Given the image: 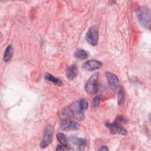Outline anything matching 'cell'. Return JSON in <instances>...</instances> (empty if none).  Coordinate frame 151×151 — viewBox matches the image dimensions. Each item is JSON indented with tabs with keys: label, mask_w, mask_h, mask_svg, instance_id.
<instances>
[{
	"label": "cell",
	"mask_w": 151,
	"mask_h": 151,
	"mask_svg": "<svg viewBox=\"0 0 151 151\" xmlns=\"http://www.w3.org/2000/svg\"><path fill=\"white\" fill-rule=\"evenodd\" d=\"M101 99V95H99V96H97L93 100V105H94V107H97L100 100Z\"/></svg>",
	"instance_id": "17"
},
{
	"label": "cell",
	"mask_w": 151,
	"mask_h": 151,
	"mask_svg": "<svg viewBox=\"0 0 151 151\" xmlns=\"http://www.w3.org/2000/svg\"><path fill=\"white\" fill-rule=\"evenodd\" d=\"M136 15L140 24L145 29H149L151 24V12L147 6H141L136 11Z\"/></svg>",
	"instance_id": "2"
},
{
	"label": "cell",
	"mask_w": 151,
	"mask_h": 151,
	"mask_svg": "<svg viewBox=\"0 0 151 151\" xmlns=\"http://www.w3.org/2000/svg\"><path fill=\"white\" fill-rule=\"evenodd\" d=\"M86 40L88 44L93 46L97 44L99 41V31L96 26L91 27L86 35Z\"/></svg>",
	"instance_id": "5"
},
{
	"label": "cell",
	"mask_w": 151,
	"mask_h": 151,
	"mask_svg": "<svg viewBox=\"0 0 151 151\" xmlns=\"http://www.w3.org/2000/svg\"><path fill=\"white\" fill-rule=\"evenodd\" d=\"M98 78H99L98 73H95L93 75H92L86 82L84 87H85V90L88 94H93L97 90Z\"/></svg>",
	"instance_id": "7"
},
{
	"label": "cell",
	"mask_w": 151,
	"mask_h": 151,
	"mask_svg": "<svg viewBox=\"0 0 151 151\" xmlns=\"http://www.w3.org/2000/svg\"><path fill=\"white\" fill-rule=\"evenodd\" d=\"M108 84L111 90L115 93H117L120 87L119 81L117 76L112 73L107 71L105 73Z\"/></svg>",
	"instance_id": "6"
},
{
	"label": "cell",
	"mask_w": 151,
	"mask_h": 151,
	"mask_svg": "<svg viewBox=\"0 0 151 151\" xmlns=\"http://www.w3.org/2000/svg\"><path fill=\"white\" fill-rule=\"evenodd\" d=\"M88 52L83 49H78L74 52L75 57L80 60H85L88 57Z\"/></svg>",
	"instance_id": "15"
},
{
	"label": "cell",
	"mask_w": 151,
	"mask_h": 151,
	"mask_svg": "<svg viewBox=\"0 0 151 151\" xmlns=\"http://www.w3.org/2000/svg\"><path fill=\"white\" fill-rule=\"evenodd\" d=\"M64 146H63V145H58L57 146V147H56V150H64Z\"/></svg>",
	"instance_id": "19"
},
{
	"label": "cell",
	"mask_w": 151,
	"mask_h": 151,
	"mask_svg": "<svg viewBox=\"0 0 151 151\" xmlns=\"http://www.w3.org/2000/svg\"><path fill=\"white\" fill-rule=\"evenodd\" d=\"M60 127L62 130L65 131L76 130L79 127V124L75 121L70 119L63 120L60 123Z\"/></svg>",
	"instance_id": "8"
},
{
	"label": "cell",
	"mask_w": 151,
	"mask_h": 151,
	"mask_svg": "<svg viewBox=\"0 0 151 151\" xmlns=\"http://www.w3.org/2000/svg\"><path fill=\"white\" fill-rule=\"evenodd\" d=\"M44 78L48 81H50L53 84H54L55 85H57V86H61L63 83L61 79H60L59 78L55 77H54L53 75L49 74V73H47L45 74L44 76Z\"/></svg>",
	"instance_id": "12"
},
{
	"label": "cell",
	"mask_w": 151,
	"mask_h": 151,
	"mask_svg": "<svg viewBox=\"0 0 151 151\" xmlns=\"http://www.w3.org/2000/svg\"><path fill=\"white\" fill-rule=\"evenodd\" d=\"M88 106L87 101L81 99L65 107L62 110V114L65 117L81 120L84 119V110L87 109Z\"/></svg>",
	"instance_id": "1"
},
{
	"label": "cell",
	"mask_w": 151,
	"mask_h": 151,
	"mask_svg": "<svg viewBox=\"0 0 151 151\" xmlns=\"http://www.w3.org/2000/svg\"><path fill=\"white\" fill-rule=\"evenodd\" d=\"M70 140L71 141L72 143L76 144L78 146L79 150H84L85 146L86 145V140L83 138H80L78 137L72 136L70 138Z\"/></svg>",
	"instance_id": "11"
},
{
	"label": "cell",
	"mask_w": 151,
	"mask_h": 151,
	"mask_svg": "<svg viewBox=\"0 0 151 151\" xmlns=\"http://www.w3.org/2000/svg\"><path fill=\"white\" fill-rule=\"evenodd\" d=\"M118 104L120 105L124 103L125 100V93L124 89L122 87L120 86L119 90L118 91Z\"/></svg>",
	"instance_id": "16"
},
{
	"label": "cell",
	"mask_w": 151,
	"mask_h": 151,
	"mask_svg": "<svg viewBox=\"0 0 151 151\" xmlns=\"http://www.w3.org/2000/svg\"><path fill=\"white\" fill-rule=\"evenodd\" d=\"M53 129L51 125L47 126L44 131L42 138L40 142V146L41 148L47 147L52 141Z\"/></svg>",
	"instance_id": "4"
},
{
	"label": "cell",
	"mask_w": 151,
	"mask_h": 151,
	"mask_svg": "<svg viewBox=\"0 0 151 151\" xmlns=\"http://www.w3.org/2000/svg\"><path fill=\"white\" fill-rule=\"evenodd\" d=\"M13 55V48L11 45H9L6 48L4 54V61L6 63L9 61Z\"/></svg>",
	"instance_id": "14"
},
{
	"label": "cell",
	"mask_w": 151,
	"mask_h": 151,
	"mask_svg": "<svg viewBox=\"0 0 151 151\" xmlns=\"http://www.w3.org/2000/svg\"><path fill=\"white\" fill-rule=\"evenodd\" d=\"M126 120L123 117L119 116L116 119L114 122L106 123V126L111 134H120L126 135L127 132L122 125V123L126 122Z\"/></svg>",
	"instance_id": "3"
},
{
	"label": "cell",
	"mask_w": 151,
	"mask_h": 151,
	"mask_svg": "<svg viewBox=\"0 0 151 151\" xmlns=\"http://www.w3.org/2000/svg\"><path fill=\"white\" fill-rule=\"evenodd\" d=\"M102 66V63L96 60H90L83 64V68L87 71H94L99 69Z\"/></svg>",
	"instance_id": "9"
},
{
	"label": "cell",
	"mask_w": 151,
	"mask_h": 151,
	"mask_svg": "<svg viewBox=\"0 0 151 151\" xmlns=\"http://www.w3.org/2000/svg\"><path fill=\"white\" fill-rule=\"evenodd\" d=\"M99 150H109V148L106 146H101L99 149Z\"/></svg>",
	"instance_id": "18"
},
{
	"label": "cell",
	"mask_w": 151,
	"mask_h": 151,
	"mask_svg": "<svg viewBox=\"0 0 151 151\" xmlns=\"http://www.w3.org/2000/svg\"><path fill=\"white\" fill-rule=\"evenodd\" d=\"M57 138L58 142L61 145H63L65 148L67 149H70V146H69L67 139L65 135L63 133H58L57 134Z\"/></svg>",
	"instance_id": "13"
},
{
	"label": "cell",
	"mask_w": 151,
	"mask_h": 151,
	"mask_svg": "<svg viewBox=\"0 0 151 151\" xmlns=\"http://www.w3.org/2000/svg\"><path fill=\"white\" fill-rule=\"evenodd\" d=\"M66 77L69 80H74L78 74V68L76 65L70 66L66 70Z\"/></svg>",
	"instance_id": "10"
}]
</instances>
